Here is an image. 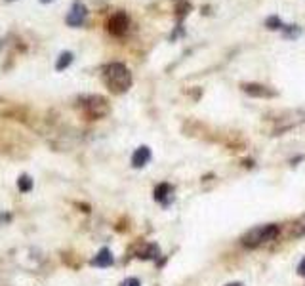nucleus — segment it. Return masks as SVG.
<instances>
[{
	"label": "nucleus",
	"mask_w": 305,
	"mask_h": 286,
	"mask_svg": "<svg viewBox=\"0 0 305 286\" xmlns=\"http://www.w3.org/2000/svg\"><path fill=\"white\" fill-rule=\"evenodd\" d=\"M103 80L115 94H122L132 86V73L122 63H109L103 69Z\"/></svg>",
	"instance_id": "nucleus-1"
},
{
	"label": "nucleus",
	"mask_w": 305,
	"mask_h": 286,
	"mask_svg": "<svg viewBox=\"0 0 305 286\" xmlns=\"http://www.w3.org/2000/svg\"><path fill=\"white\" fill-rule=\"evenodd\" d=\"M78 107L86 113L90 118H101L109 113V103L101 95H82L78 99Z\"/></svg>",
	"instance_id": "nucleus-2"
},
{
	"label": "nucleus",
	"mask_w": 305,
	"mask_h": 286,
	"mask_svg": "<svg viewBox=\"0 0 305 286\" xmlns=\"http://www.w3.org/2000/svg\"><path fill=\"white\" fill-rule=\"evenodd\" d=\"M277 233H279V227L277 225H260V227H254L252 231H248V233L242 237V244L254 248V246H260V244L275 239Z\"/></svg>",
	"instance_id": "nucleus-3"
},
{
	"label": "nucleus",
	"mask_w": 305,
	"mask_h": 286,
	"mask_svg": "<svg viewBox=\"0 0 305 286\" xmlns=\"http://www.w3.org/2000/svg\"><path fill=\"white\" fill-rule=\"evenodd\" d=\"M86 17H88V8L84 6V2L75 0V2L71 4L69 13H67L65 23L69 27H82L84 21H86Z\"/></svg>",
	"instance_id": "nucleus-4"
},
{
	"label": "nucleus",
	"mask_w": 305,
	"mask_h": 286,
	"mask_svg": "<svg viewBox=\"0 0 305 286\" xmlns=\"http://www.w3.org/2000/svg\"><path fill=\"white\" fill-rule=\"evenodd\" d=\"M128 27H130V17H128L124 11L113 13L109 17V21H107V31H109L113 36H122V34H126Z\"/></svg>",
	"instance_id": "nucleus-5"
},
{
	"label": "nucleus",
	"mask_w": 305,
	"mask_h": 286,
	"mask_svg": "<svg viewBox=\"0 0 305 286\" xmlns=\"http://www.w3.org/2000/svg\"><path fill=\"white\" fill-rule=\"evenodd\" d=\"M149 160H151V149L142 145V147L136 149V153L132 155V166L134 168H143Z\"/></svg>",
	"instance_id": "nucleus-6"
},
{
	"label": "nucleus",
	"mask_w": 305,
	"mask_h": 286,
	"mask_svg": "<svg viewBox=\"0 0 305 286\" xmlns=\"http://www.w3.org/2000/svg\"><path fill=\"white\" fill-rule=\"evenodd\" d=\"M242 90L248 95H256V97H273L275 95L273 90L262 84H242Z\"/></svg>",
	"instance_id": "nucleus-7"
},
{
	"label": "nucleus",
	"mask_w": 305,
	"mask_h": 286,
	"mask_svg": "<svg viewBox=\"0 0 305 286\" xmlns=\"http://www.w3.org/2000/svg\"><path fill=\"white\" fill-rule=\"evenodd\" d=\"M92 264L96 267H109V265H113V254H111L109 248H101Z\"/></svg>",
	"instance_id": "nucleus-8"
},
{
	"label": "nucleus",
	"mask_w": 305,
	"mask_h": 286,
	"mask_svg": "<svg viewBox=\"0 0 305 286\" xmlns=\"http://www.w3.org/2000/svg\"><path fill=\"white\" fill-rule=\"evenodd\" d=\"M73 59H75V55H73V52H61L59 55H57V61H55V71H65L69 65L73 63Z\"/></svg>",
	"instance_id": "nucleus-9"
},
{
	"label": "nucleus",
	"mask_w": 305,
	"mask_h": 286,
	"mask_svg": "<svg viewBox=\"0 0 305 286\" xmlns=\"http://www.w3.org/2000/svg\"><path fill=\"white\" fill-rule=\"evenodd\" d=\"M154 199L166 204V202L172 199V187H170L168 183H162V185H158V187L154 189Z\"/></svg>",
	"instance_id": "nucleus-10"
},
{
	"label": "nucleus",
	"mask_w": 305,
	"mask_h": 286,
	"mask_svg": "<svg viewBox=\"0 0 305 286\" xmlns=\"http://www.w3.org/2000/svg\"><path fill=\"white\" fill-rule=\"evenodd\" d=\"M304 34V29L300 25H284L283 27V36L286 40H296Z\"/></svg>",
	"instance_id": "nucleus-11"
},
{
	"label": "nucleus",
	"mask_w": 305,
	"mask_h": 286,
	"mask_svg": "<svg viewBox=\"0 0 305 286\" xmlns=\"http://www.w3.org/2000/svg\"><path fill=\"white\" fill-rule=\"evenodd\" d=\"M158 256V246L156 244H145L143 250H140V258L142 260H154Z\"/></svg>",
	"instance_id": "nucleus-12"
},
{
	"label": "nucleus",
	"mask_w": 305,
	"mask_h": 286,
	"mask_svg": "<svg viewBox=\"0 0 305 286\" xmlns=\"http://www.w3.org/2000/svg\"><path fill=\"white\" fill-rule=\"evenodd\" d=\"M265 27H267L269 31H283L284 23L279 15H271V17L265 19Z\"/></svg>",
	"instance_id": "nucleus-13"
},
{
	"label": "nucleus",
	"mask_w": 305,
	"mask_h": 286,
	"mask_svg": "<svg viewBox=\"0 0 305 286\" xmlns=\"http://www.w3.org/2000/svg\"><path fill=\"white\" fill-rule=\"evenodd\" d=\"M17 187H19L21 193H29V191L33 189V180H31L27 174H23L21 178L17 180Z\"/></svg>",
	"instance_id": "nucleus-14"
},
{
	"label": "nucleus",
	"mask_w": 305,
	"mask_h": 286,
	"mask_svg": "<svg viewBox=\"0 0 305 286\" xmlns=\"http://www.w3.org/2000/svg\"><path fill=\"white\" fill-rule=\"evenodd\" d=\"M120 286H142V283H140L138 279H134V277H130V279L122 281V285H120Z\"/></svg>",
	"instance_id": "nucleus-15"
},
{
	"label": "nucleus",
	"mask_w": 305,
	"mask_h": 286,
	"mask_svg": "<svg viewBox=\"0 0 305 286\" xmlns=\"http://www.w3.org/2000/svg\"><path fill=\"white\" fill-rule=\"evenodd\" d=\"M298 273H300L302 277H305V258L300 262V265H298Z\"/></svg>",
	"instance_id": "nucleus-16"
},
{
	"label": "nucleus",
	"mask_w": 305,
	"mask_h": 286,
	"mask_svg": "<svg viewBox=\"0 0 305 286\" xmlns=\"http://www.w3.org/2000/svg\"><path fill=\"white\" fill-rule=\"evenodd\" d=\"M42 4H50V2H54V0H40Z\"/></svg>",
	"instance_id": "nucleus-17"
},
{
	"label": "nucleus",
	"mask_w": 305,
	"mask_h": 286,
	"mask_svg": "<svg viewBox=\"0 0 305 286\" xmlns=\"http://www.w3.org/2000/svg\"><path fill=\"white\" fill-rule=\"evenodd\" d=\"M227 286H242L240 283H231V285H227Z\"/></svg>",
	"instance_id": "nucleus-18"
},
{
	"label": "nucleus",
	"mask_w": 305,
	"mask_h": 286,
	"mask_svg": "<svg viewBox=\"0 0 305 286\" xmlns=\"http://www.w3.org/2000/svg\"><path fill=\"white\" fill-rule=\"evenodd\" d=\"M6 2H13V0H6Z\"/></svg>",
	"instance_id": "nucleus-19"
}]
</instances>
